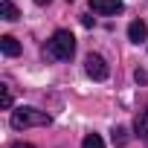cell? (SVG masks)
<instances>
[{
  "mask_svg": "<svg viewBox=\"0 0 148 148\" xmlns=\"http://www.w3.org/2000/svg\"><path fill=\"white\" fill-rule=\"evenodd\" d=\"M9 122H12L15 131H23V128H44V125L52 122V116L38 110V108H15Z\"/></svg>",
  "mask_w": 148,
  "mask_h": 148,
  "instance_id": "1",
  "label": "cell"
},
{
  "mask_svg": "<svg viewBox=\"0 0 148 148\" xmlns=\"http://www.w3.org/2000/svg\"><path fill=\"white\" fill-rule=\"evenodd\" d=\"M47 55L55 61H70L76 55V38L70 35V29H58L52 35V41L47 44Z\"/></svg>",
  "mask_w": 148,
  "mask_h": 148,
  "instance_id": "2",
  "label": "cell"
},
{
  "mask_svg": "<svg viewBox=\"0 0 148 148\" xmlns=\"http://www.w3.org/2000/svg\"><path fill=\"white\" fill-rule=\"evenodd\" d=\"M84 70H87V76L93 79V82H105L108 79V64H105V58L102 55H96V52H90L87 58H84Z\"/></svg>",
  "mask_w": 148,
  "mask_h": 148,
  "instance_id": "3",
  "label": "cell"
},
{
  "mask_svg": "<svg viewBox=\"0 0 148 148\" xmlns=\"http://www.w3.org/2000/svg\"><path fill=\"white\" fill-rule=\"evenodd\" d=\"M90 9L96 15H119L125 9L122 0H90Z\"/></svg>",
  "mask_w": 148,
  "mask_h": 148,
  "instance_id": "4",
  "label": "cell"
},
{
  "mask_svg": "<svg viewBox=\"0 0 148 148\" xmlns=\"http://www.w3.org/2000/svg\"><path fill=\"white\" fill-rule=\"evenodd\" d=\"M128 38H131L134 44L145 41V38H148V26H145V21H131V26H128Z\"/></svg>",
  "mask_w": 148,
  "mask_h": 148,
  "instance_id": "5",
  "label": "cell"
},
{
  "mask_svg": "<svg viewBox=\"0 0 148 148\" xmlns=\"http://www.w3.org/2000/svg\"><path fill=\"white\" fill-rule=\"evenodd\" d=\"M0 49H3V55H9V58L21 55V44H18L12 35H3V38H0Z\"/></svg>",
  "mask_w": 148,
  "mask_h": 148,
  "instance_id": "6",
  "label": "cell"
},
{
  "mask_svg": "<svg viewBox=\"0 0 148 148\" xmlns=\"http://www.w3.org/2000/svg\"><path fill=\"white\" fill-rule=\"evenodd\" d=\"M134 131L139 139H148V110H139L136 119H134Z\"/></svg>",
  "mask_w": 148,
  "mask_h": 148,
  "instance_id": "7",
  "label": "cell"
},
{
  "mask_svg": "<svg viewBox=\"0 0 148 148\" xmlns=\"http://www.w3.org/2000/svg\"><path fill=\"white\" fill-rule=\"evenodd\" d=\"M0 18L3 21H18L21 12H18V6L12 3V0H3V3H0Z\"/></svg>",
  "mask_w": 148,
  "mask_h": 148,
  "instance_id": "8",
  "label": "cell"
},
{
  "mask_svg": "<svg viewBox=\"0 0 148 148\" xmlns=\"http://www.w3.org/2000/svg\"><path fill=\"white\" fill-rule=\"evenodd\" d=\"M128 139H131V136H128V128L116 125V128H113V145H119V148H122V145H128Z\"/></svg>",
  "mask_w": 148,
  "mask_h": 148,
  "instance_id": "9",
  "label": "cell"
},
{
  "mask_svg": "<svg viewBox=\"0 0 148 148\" xmlns=\"http://www.w3.org/2000/svg\"><path fill=\"white\" fill-rule=\"evenodd\" d=\"M82 148H105V142H102L99 134H87V136L82 139Z\"/></svg>",
  "mask_w": 148,
  "mask_h": 148,
  "instance_id": "10",
  "label": "cell"
},
{
  "mask_svg": "<svg viewBox=\"0 0 148 148\" xmlns=\"http://www.w3.org/2000/svg\"><path fill=\"white\" fill-rule=\"evenodd\" d=\"M0 108H3V110H9V108H12V96H9V90H6V87H0Z\"/></svg>",
  "mask_w": 148,
  "mask_h": 148,
  "instance_id": "11",
  "label": "cell"
},
{
  "mask_svg": "<svg viewBox=\"0 0 148 148\" xmlns=\"http://www.w3.org/2000/svg\"><path fill=\"white\" fill-rule=\"evenodd\" d=\"M134 76H136V82H139V84H145V82H148V73H145V70H136Z\"/></svg>",
  "mask_w": 148,
  "mask_h": 148,
  "instance_id": "12",
  "label": "cell"
},
{
  "mask_svg": "<svg viewBox=\"0 0 148 148\" xmlns=\"http://www.w3.org/2000/svg\"><path fill=\"white\" fill-rule=\"evenodd\" d=\"M12 148H35V145H29V142H12Z\"/></svg>",
  "mask_w": 148,
  "mask_h": 148,
  "instance_id": "13",
  "label": "cell"
},
{
  "mask_svg": "<svg viewBox=\"0 0 148 148\" xmlns=\"http://www.w3.org/2000/svg\"><path fill=\"white\" fill-rule=\"evenodd\" d=\"M52 0H35V6H49Z\"/></svg>",
  "mask_w": 148,
  "mask_h": 148,
  "instance_id": "14",
  "label": "cell"
},
{
  "mask_svg": "<svg viewBox=\"0 0 148 148\" xmlns=\"http://www.w3.org/2000/svg\"><path fill=\"white\" fill-rule=\"evenodd\" d=\"M67 3H73V0H67Z\"/></svg>",
  "mask_w": 148,
  "mask_h": 148,
  "instance_id": "15",
  "label": "cell"
}]
</instances>
